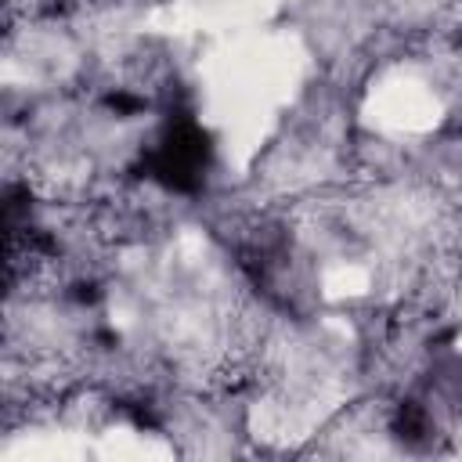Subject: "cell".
<instances>
[{
	"mask_svg": "<svg viewBox=\"0 0 462 462\" xmlns=\"http://www.w3.org/2000/svg\"><path fill=\"white\" fill-rule=\"evenodd\" d=\"M307 69L303 40L285 29H245L217 40L199 65V94L202 119L220 134L227 162L245 166L263 148Z\"/></svg>",
	"mask_w": 462,
	"mask_h": 462,
	"instance_id": "6da1fadb",
	"label": "cell"
},
{
	"mask_svg": "<svg viewBox=\"0 0 462 462\" xmlns=\"http://www.w3.org/2000/svg\"><path fill=\"white\" fill-rule=\"evenodd\" d=\"M365 123L386 137H419L444 123V94L415 69H386L365 94Z\"/></svg>",
	"mask_w": 462,
	"mask_h": 462,
	"instance_id": "7a4b0ae2",
	"label": "cell"
},
{
	"mask_svg": "<svg viewBox=\"0 0 462 462\" xmlns=\"http://www.w3.org/2000/svg\"><path fill=\"white\" fill-rule=\"evenodd\" d=\"M285 0H170L155 7L144 25L166 36H231L260 29Z\"/></svg>",
	"mask_w": 462,
	"mask_h": 462,
	"instance_id": "3957f363",
	"label": "cell"
}]
</instances>
